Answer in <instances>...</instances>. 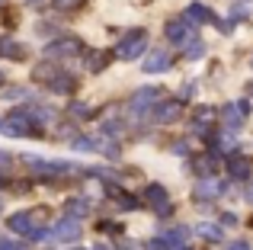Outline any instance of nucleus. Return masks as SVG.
I'll return each instance as SVG.
<instances>
[{
  "mask_svg": "<svg viewBox=\"0 0 253 250\" xmlns=\"http://www.w3.org/2000/svg\"><path fill=\"white\" fill-rule=\"evenodd\" d=\"M144 48H148V32H144V29H131L128 36L119 42L116 55H119V58H125V61H131V58H138Z\"/></svg>",
  "mask_w": 253,
  "mask_h": 250,
  "instance_id": "nucleus-1",
  "label": "nucleus"
},
{
  "mask_svg": "<svg viewBox=\"0 0 253 250\" xmlns=\"http://www.w3.org/2000/svg\"><path fill=\"white\" fill-rule=\"evenodd\" d=\"M170 64H173V58L167 51H154V55L144 61V71H148V74H164V71H170Z\"/></svg>",
  "mask_w": 253,
  "mask_h": 250,
  "instance_id": "nucleus-8",
  "label": "nucleus"
},
{
  "mask_svg": "<svg viewBox=\"0 0 253 250\" xmlns=\"http://www.w3.org/2000/svg\"><path fill=\"white\" fill-rule=\"evenodd\" d=\"M205 55V45L202 42H192L189 48H186V58H189V61H196V58H202Z\"/></svg>",
  "mask_w": 253,
  "mask_h": 250,
  "instance_id": "nucleus-19",
  "label": "nucleus"
},
{
  "mask_svg": "<svg viewBox=\"0 0 253 250\" xmlns=\"http://www.w3.org/2000/svg\"><path fill=\"white\" fill-rule=\"evenodd\" d=\"M221 119L228 122L231 128H237V125H241V119H244V113H241L237 106H224V109H221Z\"/></svg>",
  "mask_w": 253,
  "mask_h": 250,
  "instance_id": "nucleus-15",
  "label": "nucleus"
},
{
  "mask_svg": "<svg viewBox=\"0 0 253 250\" xmlns=\"http://www.w3.org/2000/svg\"><path fill=\"white\" fill-rule=\"evenodd\" d=\"M186 228H176V231H170V234H161V238H154L151 241V250H173V247H179L186 241Z\"/></svg>",
  "mask_w": 253,
  "mask_h": 250,
  "instance_id": "nucleus-4",
  "label": "nucleus"
},
{
  "mask_svg": "<svg viewBox=\"0 0 253 250\" xmlns=\"http://www.w3.org/2000/svg\"><path fill=\"white\" fill-rule=\"evenodd\" d=\"M6 228H10V231H16V234H26V238H29V231H32V218H29V212L10 215V218H6Z\"/></svg>",
  "mask_w": 253,
  "mask_h": 250,
  "instance_id": "nucleus-10",
  "label": "nucleus"
},
{
  "mask_svg": "<svg viewBox=\"0 0 253 250\" xmlns=\"http://www.w3.org/2000/svg\"><path fill=\"white\" fill-rule=\"evenodd\" d=\"M71 113H74V116H90V109H86V106H71Z\"/></svg>",
  "mask_w": 253,
  "mask_h": 250,
  "instance_id": "nucleus-25",
  "label": "nucleus"
},
{
  "mask_svg": "<svg viewBox=\"0 0 253 250\" xmlns=\"http://www.w3.org/2000/svg\"><path fill=\"white\" fill-rule=\"evenodd\" d=\"M23 93H26L23 87H10V90H3V96H6V100H19Z\"/></svg>",
  "mask_w": 253,
  "mask_h": 250,
  "instance_id": "nucleus-23",
  "label": "nucleus"
},
{
  "mask_svg": "<svg viewBox=\"0 0 253 250\" xmlns=\"http://www.w3.org/2000/svg\"><path fill=\"white\" fill-rule=\"evenodd\" d=\"M189 36H192V26L186 23V19H170V23H167V39L173 45L189 42Z\"/></svg>",
  "mask_w": 253,
  "mask_h": 250,
  "instance_id": "nucleus-5",
  "label": "nucleus"
},
{
  "mask_svg": "<svg viewBox=\"0 0 253 250\" xmlns=\"http://www.w3.org/2000/svg\"><path fill=\"white\" fill-rule=\"evenodd\" d=\"M250 61H253V58H250Z\"/></svg>",
  "mask_w": 253,
  "mask_h": 250,
  "instance_id": "nucleus-30",
  "label": "nucleus"
},
{
  "mask_svg": "<svg viewBox=\"0 0 253 250\" xmlns=\"http://www.w3.org/2000/svg\"><path fill=\"white\" fill-rule=\"evenodd\" d=\"M48 87L58 90V93H71V90H74V77H71V74H58V77H51Z\"/></svg>",
  "mask_w": 253,
  "mask_h": 250,
  "instance_id": "nucleus-14",
  "label": "nucleus"
},
{
  "mask_svg": "<svg viewBox=\"0 0 253 250\" xmlns=\"http://www.w3.org/2000/svg\"><path fill=\"white\" fill-rule=\"evenodd\" d=\"M196 234H202L205 241H221V228H215V225H199Z\"/></svg>",
  "mask_w": 253,
  "mask_h": 250,
  "instance_id": "nucleus-17",
  "label": "nucleus"
},
{
  "mask_svg": "<svg viewBox=\"0 0 253 250\" xmlns=\"http://www.w3.org/2000/svg\"><path fill=\"white\" fill-rule=\"evenodd\" d=\"M0 83H3V71H0Z\"/></svg>",
  "mask_w": 253,
  "mask_h": 250,
  "instance_id": "nucleus-28",
  "label": "nucleus"
},
{
  "mask_svg": "<svg viewBox=\"0 0 253 250\" xmlns=\"http://www.w3.org/2000/svg\"><path fill=\"white\" fill-rule=\"evenodd\" d=\"M228 170H231V176H234V180H247V176H250V164L244 161V157H231V161H228Z\"/></svg>",
  "mask_w": 253,
  "mask_h": 250,
  "instance_id": "nucleus-12",
  "label": "nucleus"
},
{
  "mask_svg": "<svg viewBox=\"0 0 253 250\" xmlns=\"http://www.w3.org/2000/svg\"><path fill=\"white\" fill-rule=\"evenodd\" d=\"M77 48H81L77 42H58V45H48V51H45V55L55 61V55H74Z\"/></svg>",
  "mask_w": 253,
  "mask_h": 250,
  "instance_id": "nucleus-13",
  "label": "nucleus"
},
{
  "mask_svg": "<svg viewBox=\"0 0 253 250\" xmlns=\"http://www.w3.org/2000/svg\"><path fill=\"white\" fill-rule=\"evenodd\" d=\"M179 113H183V109H179V103L176 100H170V103H161V106H154V119L157 122H176L179 119Z\"/></svg>",
  "mask_w": 253,
  "mask_h": 250,
  "instance_id": "nucleus-9",
  "label": "nucleus"
},
{
  "mask_svg": "<svg viewBox=\"0 0 253 250\" xmlns=\"http://www.w3.org/2000/svg\"><path fill=\"white\" fill-rule=\"evenodd\" d=\"M211 19H215V16H211V10H209V6H205V3H189V6H186V23H196V26H202V23H211Z\"/></svg>",
  "mask_w": 253,
  "mask_h": 250,
  "instance_id": "nucleus-7",
  "label": "nucleus"
},
{
  "mask_svg": "<svg viewBox=\"0 0 253 250\" xmlns=\"http://www.w3.org/2000/svg\"><path fill=\"white\" fill-rule=\"evenodd\" d=\"M0 128H3V122H0Z\"/></svg>",
  "mask_w": 253,
  "mask_h": 250,
  "instance_id": "nucleus-29",
  "label": "nucleus"
},
{
  "mask_svg": "<svg viewBox=\"0 0 253 250\" xmlns=\"http://www.w3.org/2000/svg\"><path fill=\"white\" fill-rule=\"evenodd\" d=\"M106 61H109V55H103V51H90V61H86V68L96 74V71H103Z\"/></svg>",
  "mask_w": 253,
  "mask_h": 250,
  "instance_id": "nucleus-16",
  "label": "nucleus"
},
{
  "mask_svg": "<svg viewBox=\"0 0 253 250\" xmlns=\"http://www.w3.org/2000/svg\"><path fill=\"white\" fill-rule=\"evenodd\" d=\"M211 119H215V113H211V109H199V113H196V122L199 125H205V122H211Z\"/></svg>",
  "mask_w": 253,
  "mask_h": 250,
  "instance_id": "nucleus-22",
  "label": "nucleus"
},
{
  "mask_svg": "<svg viewBox=\"0 0 253 250\" xmlns=\"http://www.w3.org/2000/svg\"><path fill=\"white\" fill-rule=\"evenodd\" d=\"M10 164V154H0V167H6Z\"/></svg>",
  "mask_w": 253,
  "mask_h": 250,
  "instance_id": "nucleus-27",
  "label": "nucleus"
},
{
  "mask_svg": "<svg viewBox=\"0 0 253 250\" xmlns=\"http://www.w3.org/2000/svg\"><path fill=\"white\" fill-rule=\"evenodd\" d=\"M48 238H51L48 228H32L29 231V241H48Z\"/></svg>",
  "mask_w": 253,
  "mask_h": 250,
  "instance_id": "nucleus-20",
  "label": "nucleus"
},
{
  "mask_svg": "<svg viewBox=\"0 0 253 250\" xmlns=\"http://www.w3.org/2000/svg\"><path fill=\"white\" fill-rule=\"evenodd\" d=\"M224 193V186H218V183H211V180H202L196 186V199H215V196H221Z\"/></svg>",
  "mask_w": 253,
  "mask_h": 250,
  "instance_id": "nucleus-11",
  "label": "nucleus"
},
{
  "mask_svg": "<svg viewBox=\"0 0 253 250\" xmlns=\"http://www.w3.org/2000/svg\"><path fill=\"white\" fill-rule=\"evenodd\" d=\"M228 250H250V244H244V241H237V244H231Z\"/></svg>",
  "mask_w": 253,
  "mask_h": 250,
  "instance_id": "nucleus-26",
  "label": "nucleus"
},
{
  "mask_svg": "<svg viewBox=\"0 0 253 250\" xmlns=\"http://www.w3.org/2000/svg\"><path fill=\"white\" fill-rule=\"evenodd\" d=\"M74 148L77 151H93V148H96V141H90V138H74Z\"/></svg>",
  "mask_w": 253,
  "mask_h": 250,
  "instance_id": "nucleus-21",
  "label": "nucleus"
},
{
  "mask_svg": "<svg viewBox=\"0 0 253 250\" xmlns=\"http://www.w3.org/2000/svg\"><path fill=\"white\" fill-rule=\"evenodd\" d=\"M81 0H55V6H61V10H71V6H77Z\"/></svg>",
  "mask_w": 253,
  "mask_h": 250,
  "instance_id": "nucleus-24",
  "label": "nucleus"
},
{
  "mask_svg": "<svg viewBox=\"0 0 253 250\" xmlns=\"http://www.w3.org/2000/svg\"><path fill=\"white\" fill-rule=\"evenodd\" d=\"M86 208H90V202H86V199H74V202L68 206V212H71V218H74V215H84Z\"/></svg>",
  "mask_w": 253,
  "mask_h": 250,
  "instance_id": "nucleus-18",
  "label": "nucleus"
},
{
  "mask_svg": "<svg viewBox=\"0 0 253 250\" xmlns=\"http://www.w3.org/2000/svg\"><path fill=\"white\" fill-rule=\"evenodd\" d=\"M51 238H55V241H64V244L77 241V238H81V221H77V218H61L55 228H51Z\"/></svg>",
  "mask_w": 253,
  "mask_h": 250,
  "instance_id": "nucleus-2",
  "label": "nucleus"
},
{
  "mask_svg": "<svg viewBox=\"0 0 253 250\" xmlns=\"http://www.w3.org/2000/svg\"><path fill=\"white\" fill-rule=\"evenodd\" d=\"M151 103H157V90H154V87H144V90H138V93L131 96V113H135V116L148 113V109H151Z\"/></svg>",
  "mask_w": 253,
  "mask_h": 250,
  "instance_id": "nucleus-6",
  "label": "nucleus"
},
{
  "mask_svg": "<svg viewBox=\"0 0 253 250\" xmlns=\"http://www.w3.org/2000/svg\"><path fill=\"white\" fill-rule=\"evenodd\" d=\"M144 199L157 208V215H170V199H167V189H164V186L151 183V186L144 189Z\"/></svg>",
  "mask_w": 253,
  "mask_h": 250,
  "instance_id": "nucleus-3",
  "label": "nucleus"
}]
</instances>
